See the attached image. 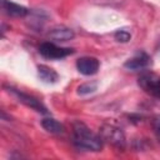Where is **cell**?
<instances>
[{
  "mask_svg": "<svg viewBox=\"0 0 160 160\" xmlns=\"http://www.w3.org/2000/svg\"><path fill=\"white\" fill-rule=\"evenodd\" d=\"M151 65V58L146 54V52H139L135 56H132L131 59H129L124 66L129 70H134V71H139V70H144L148 69Z\"/></svg>",
  "mask_w": 160,
  "mask_h": 160,
  "instance_id": "obj_7",
  "label": "cell"
},
{
  "mask_svg": "<svg viewBox=\"0 0 160 160\" xmlns=\"http://www.w3.org/2000/svg\"><path fill=\"white\" fill-rule=\"evenodd\" d=\"M98 88V84L96 82H85L82 85H80L78 88V92L81 94V95H85V94H90V92H94Z\"/></svg>",
  "mask_w": 160,
  "mask_h": 160,
  "instance_id": "obj_12",
  "label": "cell"
},
{
  "mask_svg": "<svg viewBox=\"0 0 160 160\" xmlns=\"http://www.w3.org/2000/svg\"><path fill=\"white\" fill-rule=\"evenodd\" d=\"M41 126L51 134H61L64 131V126L62 124H60L58 120L52 119V118H45L41 120Z\"/></svg>",
  "mask_w": 160,
  "mask_h": 160,
  "instance_id": "obj_11",
  "label": "cell"
},
{
  "mask_svg": "<svg viewBox=\"0 0 160 160\" xmlns=\"http://www.w3.org/2000/svg\"><path fill=\"white\" fill-rule=\"evenodd\" d=\"M100 136L102 141L109 142L110 145L118 148V149H124L126 145L125 141V135L120 128L112 124H104L100 129Z\"/></svg>",
  "mask_w": 160,
  "mask_h": 160,
  "instance_id": "obj_2",
  "label": "cell"
},
{
  "mask_svg": "<svg viewBox=\"0 0 160 160\" xmlns=\"http://www.w3.org/2000/svg\"><path fill=\"white\" fill-rule=\"evenodd\" d=\"M39 52L46 59L56 60V59H62L68 55H71L74 51L70 48H61V46H58L52 42L46 41L39 46Z\"/></svg>",
  "mask_w": 160,
  "mask_h": 160,
  "instance_id": "obj_4",
  "label": "cell"
},
{
  "mask_svg": "<svg viewBox=\"0 0 160 160\" xmlns=\"http://www.w3.org/2000/svg\"><path fill=\"white\" fill-rule=\"evenodd\" d=\"M139 86L149 95L160 99V75L146 71L138 78Z\"/></svg>",
  "mask_w": 160,
  "mask_h": 160,
  "instance_id": "obj_3",
  "label": "cell"
},
{
  "mask_svg": "<svg viewBox=\"0 0 160 160\" xmlns=\"http://www.w3.org/2000/svg\"><path fill=\"white\" fill-rule=\"evenodd\" d=\"M152 129H154V132H155L158 141L160 142V115H156L152 119Z\"/></svg>",
  "mask_w": 160,
  "mask_h": 160,
  "instance_id": "obj_14",
  "label": "cell"
},
{
  "mask_svg": "<svg viewBox=\"0 0 160 160\" xmlns=\"http://www.w3.org/2000/svg\"><path fill=\"white\" fill-rule=\"evenodd\" d=\"M49 36L52 40H56V41H69V40H71L75 36V34H74V31L70 28H66V26H55V28H52L50 30Z\"/></svg>",
  "mask_w": 160,
  "mask_h": 160,
  "instance_id": "obj_9",
  "label": "cell"
},
{
  "mask_svg": "<svg viewBox=\"0 0 160 160\" xmlns=\"http://www.w3.org/2000/svg\"><path fill=\"white\" fill-rule=\"evenodd\" d=\"M72 142L78 149L89 151H100L102 148V139L100 134H95L84 122L76 121L72 125Z\"/></svg>",
  "mask_w": 160,
  "mask_h": 160,
  "instance_id": "obj_1",
  "label": "cell"
},
{
  "mask_svg": "<svg viewBox=\"0 0 160 160\" xmlns=\"http://www.w3.org/2000/svg\"><path fill=\"white\" fill-rule=\"evenodd\" d=\"M114 38H115V40L119 41V42H128V41L130 40L131 35H130V32L126 31V30H118V31L114 34Z\"/></svg>",
  "mask_w": 160,
  "mask_h": 160,
  "instance_id": "obj_13",
  "label": "cell"
},
{
  "mask_svg": "<svg viewBox=\"0 0 160 160\" xmlns=\"http://www.w3.org/2000/svg\"><path fill=\"white\" fill-rule=\"evenodd\" d=\"M8 91L11 92L21 104L26 105L28 108H30V109H32V110H35L38 112H41V114H48V110L44 106V104L39 99H36L35 96L25 94V92L18 90V89H14V88H8Z\"/></svg>",
  "mask_w": 160,
  "mask_h": 160,
  "instance_id": "obj_5",
  "label": "cell"
},
{
  "mask_svg": "<svg viewBox=\"0 0 160 160\" xmlns=\"http://www.w3.org/2000/svg\"><path fill=\"white\" fill-rule=\"evenodd\" d=\"M99 60L92 56H82L76 61V69L82 75H94L99 70Z\"/></svg>",
  "mask_w": 160,
  "mask_h": 160,
  "instance_id": "obj_6",
  "label": "cell"
},
{
  "mask_svg": "<svg viewBox=\"0 0 160 160\" xmlns=\"http://www.w3.org/2000/svg\"><path fill=\"white\" fill-rule=\"evenodd\" d=\"M1 6L5 14H8L9 16H15V18H24L25 15H28L29 10L25 6H21L19 4H15L10 0H1Z\"/></svg>",
  "mask_w": 160,
  "mask_h": 160,
  "instance_id": "obj_8",
  "label": "cell"
},
{
  "mask_svg": "<svg viewBox=\"0 0 160 160\" xmlns=\"http://www.w3.org/2000/svg\"><path fill=\"white\" fill-rule=\"evenodd\" d=\"M38 74L40 76V79L48 84H52V82H56L58 79H59V75L58 72L51 69L50 66L48 65H39L38 66Z\"/></svg>",
  "mask_w": 160,
  "mask_h": 160,
  "instance_id": "obj_10",
  "label": "cell"
}]
</instances>
